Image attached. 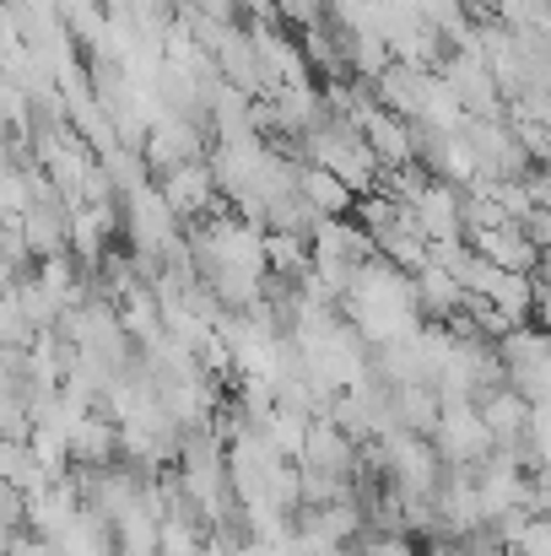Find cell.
Masks as SVG:
<instances>
[{"instance_id":"obj_1","label":"cell","mask_w":551,"mask_h":556,"mask_svg":"<svg viewBox=\"0 0 551 556\" xmlns=\"http://www.w3.org/2000/svg\"><path fill=\"white\" fill-rule=\"evenodd\" d=\"M438 454L449 465H465V470H481L492 454H498V438L481 416L476 400H443V416H438V432H433Z\"/></svg>"},{"instance_id":"obj_2","label":"cell","mask_w":551,"mask_h":556,"mask_svg":"<svg viewBox=\"0 0 551 556\" xmlns=\"http://www.w3.org/2000/svg\"><path fill=\"white\" fill-rule=\"evenodd\" d=\"M476 405H481V416H487V427H492L498 448H525V438H530V416H536V405H530V394H525V389L498 383V389H487Z\"/></svg>"},{"instance_id":"obj_3","label":"cell","mask_w":551,"mask_h":556,"mask_svg":"<svg viewBox=\"0 0 551 556\" xmlns=\"http://www.w3.org/2000/svg\"><path fill=\"white\" fill-rule=\"evenodd\" d=\"M358 454H363V438H358L352 427H341L330 410H325V416H314V427H309V448H303V465L358 476Z\"/></svg>"},{"instance_id":"obj_4","label":"cell","mask_w":551,"mask_h":556,"mask_svg":"<svg viewBox=\"0 0 551 556\" xmlns=\"http://www.w3.org/2000/svg\"><path fill=\"white\" fill-rule=\"evenodd\" d=\"M60 556H120V530L114 519H103L98 508H82L65 530H60Z\"/></svg>"},{"instance_id":"obj_5","label":"cell","mask_w":551,"mask_h":556,"mask_svg":"<svg viewBox=\"0 0 551 556\" xmlns=\"http://www.w3.org/2000/svg\"><path fill=\"white\" fill-rule=\"evenodd\" d=\"M395 416L405 432H438V416H443V389L438 383H395Z\"/></svg>"},{"instance_id":"obj_6","label":"cell","mask_w":551,"mask_h":556,"mask_svg":"<svg viewBox=\"0 0 551 556\" xmlns=\"http://www.w3.org/2000/svg\"><path fill=\"white\" fill-rule=\"evenodd\" d=\"M358 556H427L416 546V535H405V530H373L367 525L363 535H358Z\"/></svg>"},{"instance_id":"obj_7","label":"cell","mask_w":551,"mask_h":556,"mask_svg":"<svg viewBox=\"0 0 551 556\" xmlns=\"http://www.w3.org/2000/svg\"><path fill=\"white\" fill-rule=\"evenodd\" d=\"M481 243H487V254H492V260H503L509 270H525V265L536 260V249H530L525 238H514V232H487Z\"/></svg>"}]
</instances>
